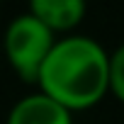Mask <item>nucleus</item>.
Masks as SVG:
<instances>
[{"label": "nucleus", "instance_id": "obj_1", "mask_svg": "<svg viewBox=\"0 0 124 124\" xmlns=\"http://www.w3.org/2000/svg\"><path fill=\"white\" fill-rule=\"evenodd\" d=\"M37 88L68 112L95 107L109 93V51L85 34L56 39L39 71Z\"/></svg>", "mask_w": 124, "mask_h": 124}, {"label": "nucleus", "instance_id": "obj_2", "mask_svg": "<svg viewBox=\"0 0 124 124\" xmlns=\"http://www.w3.org/2000/svg\"><path fill=\"white\" fill-rule=\"evenodd\" d=\"M54 44H56V34L29 12L17 15L3 34V51L10 68L17 73L20 80L34 85Z\"/></svg>", "mask_w": 124, "mask_h": 124}, {"label": "nucleus", "instance_id": "obj_3", "mask_svg": "<svg viewBox=\"0 0 124 124\" xmlns=\"http://www.w3.org/2000/svg\"><path fill=\"white\" fill-rule=\"evenodd\" d=\"M5 124H73V112L37 90L10 107Z\"/></svg>", "mask_w": 124, "mask_h": 124}, {"label": "nucleus", "instance_id": "obj_4", "mask_svg": "<svg viewBox=\"0 0 124 124\" xmlns=\"http://www.w3.org/2000/svg\"><path fill=\"white\" fill-rule=\"evenodd\" d=\"M85 0H29V15H34L54 34L73 32L85 17Z\"/></svg>", "mask_w": 124, "mask_h": 124}, {"label": "nucleus", "instance_id": "obj_5", "mask_svg": "<svg viewBox=\"0 0 124 124\" xmlns=\"http://www.w3.org/2000/svg\"><path fill=\"white\" fill-rule=\"evenodd\" d=\"M109 93L124 102V44L109 54Z\"/></svg>", "mask_w": 124, "mask_h": 124}]
</instances>
